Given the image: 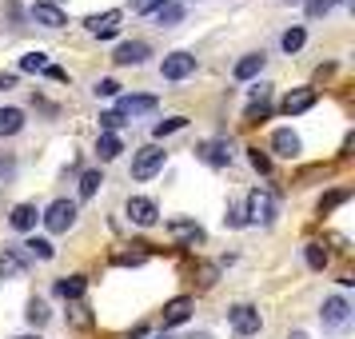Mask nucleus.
Here are the masks:
<instances>
[{"instance_id":"nucleus-35","label":"nucleus","mask_w":355,"mask_h":339,"mask_svg":"<svg viewBox=\"0 0 355 339\" xmlns=\"http://www.w3.org/2000/svg\"><path fill=\"white\" fill-rule=\"evenodd\" d=\"M331 0H307V17H327Z\"/></svg>"},{"instance_id":"nucleus-40","label":"nucleus","mask_w":355,"mask_h":339,"mask_svg":"<svg viewBox=\"0 0 355 339\" xmlns=\"http://www.w3.org/2000/svg\"><path fill=\"white\" fill-rule=\"evenodd\" d=\"M0 88H17V72H8V76H0Z\"/></svg>"},{"instance_id":"nucleus-4","label":"nucleus","mask_w":355,"mask_h":339,"mask_svg":"<svg viewBox=\"0 0 355 339\" xmlns=\"http://www.w3.org/2000/svg\"><path fill=\"white\" fill-rule=\"evenodd\" d=\"M196 72V56L192 52H168L160 64V76L164 80H188Z\"/></svg>"},{"instance_id":"nucleus-25","label":"nucleus","mask_w":355,"mask_h":339,"mask_svg":"<svg viewBox=\"0 0 355 339\" xmlns=\"http://www.w3.org/2000/svg\"><path fill=\"white\" fill-rule=\"evenodd\" d=\"M24 315H28L33 327H44V323H49V304H44V299H28V311H24Z\"/></svg>"},{"instance_id":"nucleus-1","label":"nucleus","mask_w":355,"mask_h":339,"mask_svg":"<svg viewBox=\"0 0 355 339\" xmlns=\"http://www.w3.org/2000/svg\"><path fill=\"white\" fill-rule=\"evenodd\" d=\"M164 160H168V152L156 144L140 148L136 156H132V180H152L156 172H164Z\"/></svg>"},{"instance_id":"nucleus-12","label":"nucleus","mask_w":355,"mask_h":339,"mask_svg":"<svg viewBox=\"0 0 355 339\" xmlns=\"http://www.w3.org/2000/svg\"><path fill=\"white\" fill-rule=\"evenodd\" d=\"M315 100H320V92H315V88H295V92H288V96H284V112L300 116V112H307Z\"/></svg>"},{"instance_id":"nucleus-45","label":"nucleus","mask_w":355,"mask_h":339,"mask_svg":"<svg viewBox=\"0 0 355 339\" xmlns=\"http://www.w3.org/2000/svg\"><path fill=\"white\" fill-rule=\"evenodd\" d=\"M156 339H168V336H156Z\"/></svg>"},{"instance_id":"nucleus-39","label":"nucleus","mask_w":355,"mask_h":339,"mask_svg":"<svg viewBox=\"0 0 355 339\" xmlns=\"http://www.w3.org/2000/svg\"><path fill=\"white\" fill-rule=\"evenodd\" d=\"M224 220H227V224H232V227H240V224H243V211H236V208H227V216H224Z\"/></svg>"},{"instance_id":"nucleus-32","label":"nucleus","mask_w":355,"mask_h":339,"mask_svg":"<svg viewBox=\"0 0 355 339\" xmlns=\"http://www.w3.org/2000/svg\"><path fill=\"white\" fill-rule=\"evenodd\" d=\"M96 96H120V80H112V76L96 80Z\"/></svg>"},{"instance_id":"nucleus-41","label":"nucleus","mask_w":355,"mask_h":339,"mask_svg":"<svg viewBox=\"0 0 355 339\" xmlns=\"http://www.w3.org/2000/svg\"><path fill=\"white\" fill-rule=\"evenodd\" d=\"M36 4H52V8H56V4H60V0H36Z\"/></svg>"},{"instance_id":"nucleus-16","label":"nucleus","mask_w":355,"mask_h":339,"mask_svg":"<svg viewBox=\"0 0 355 339\" xmlns=\"http://www.w3.org/2000/svg\"><path fill=\"white\" fill-rule=\"evenodd\" d=\"M236 80H252V76H259L263 72V52H248L243 60H236Z\"/></svg>"},{"instance_id":"nucleus-29","label":"nucleus","mask_w":355,"mask_h":339,"mask_svg":"<svg viewBox=\"0 0 355 339\" xmlns=\"http://www.w3.org/2000/svg\"><path fill=\"white\" fill-rule=\"evenodd\" d=\"M24 247H28V252H33L36 259H52V256H56V247H52L49 240H36V236H33L28 243H24Z\"/></svg>"},{"instance_id":"nucleus-21","label":"nucleus","mask_w":355,"mask_h":339,"mask_svg":"<svg viewBox=\"0 0 355 339\" xmlns=\"http://www.w3.org/2000/svg\"><path fill=\"white\" fill-rule=\"evenodd\" d=\"M156 20H160L164 28H172V24H180V20H184V8H180L176 0H168V4H160V8H156Z\"/></svg>"},{"instance_id":"nucleus-17","label":"nucleus","mask_w":355,"mask_h":339,"mask_svg":"<svg viewBox=\"0 0 355 339\" xmlns=\"http://www.w3.org/2000/svg\"><path fill=\"white\" fill-rule=\"evenodd\" d=\"M28 17L36 20V24H44V28H60L64 24V12L60 8H52V4H33V12Z\"/></svg>"},{"instance_id":"nucleus-28","label":"nucleus","mask_w":355,"mask_h":339,"mask_svg":"<svg viewBox=\"0 0 355 339\" xmlns=\"http://www.w3.org/2000/svg\"><path fill=\"white\" fill-rule=\"evenodd\" d=\"M100 184H104L100 172H84V176H80V200H92V195L100 192Z\"/></svg>"},{"instance_id":"nucleus-18","label":"nucleus","mask_w":355,"mask_h":339,"mask_svg":"<svg viewBox=\"0 0 355 339\" xmlns=\"http://www.w3.org/2000/svg\"><path fill=\"white\" fill-rule=\"evenodd\" d=\"M272 148L279 152V156H288V160H291V156H300V136H295V132H288V128H279L272 136Z\"/></svg>"},{"instance_id":"nucleus-11","label":"nucleus","mask_w":355,"mask_h":339,"mask_svg":"<svg viewBox=\"0 0 355 339\" xmlns=\"http://www.w3.org/2000/svg\"><path fill=\"white\" fill-rule=\"evenodd\" d=\"M323 323H327V327H343V323L352 320V304H347V299H343V295H331V299H323Z\"/></svg>"},{"instance_id":"nucleus-27","label":"nucleus","mask_w":355,"mask_h":339,"mask_svg":"<svg viewBox=\"0 0 355 339\" xmlns=\"http://www.w3.org/2000/svg\"><path fill=\"white\" fill-rule=\"evenodd\" d=\"M49 68V56L36 49V52H28V56H20V72H44Z\"/></svg>"},{"instance_id":"nucleus-10","label":"nucleus","mask_w":355,"mask_h":339,"mask_svg":"<svg viewBox=\"0 0 355 339\" xmlns=\"http://www.w3.org/2000/svg\"><path fill=\"white\" fill-rule=\"evenodd\" d=\"M120 20H124V17H120V12L112 8V12H96V17H88L84 24H88V33H92V36H100V40H108V36H116V33H120Z\"/></svg>"},{"instance_id":"nucleus-24","label":"nucleus","mask_w":355,"mask_h":339,"mask_svg":"<svg viewBox=\"0 0 355 339\" xmlns=\"http://www.w3.org/2000/svg\"><path fill=\"white\" fill-rule=\"evenodd\" d=\"M56 295H64V299H80V295H84V279H80V275L60 279V284H56Z\"/></svg>"},{"instance_id":"nucleus-33","label":"nucleus","mask_w":355,"mask_h":339,"mask_svg":"<svg viewBox=\"0 0 355 339\" xmlns=\"http://www.w3.org/2000/svg\"><path fill=\"white\" fill-rule=\"evenodd\" d=\"M248 160H252V168H256V172H263V176L272 172V160H268V156H263L259 148H252V156H248Z\"/></svg>"},{"instance_id":"nucleus-14","label":"nucleus","mask_w":355,"mask_h":339,"mask_svg":"<svg viewBox=\"0 0 355 339\" xmlns=\"http://www.w3.org/2000/svg\"><path fill=\"white\" fill-rule=\"evenodd\" d=\"M36 220H40L36 204H17V208H12V216H8V224L17 227V232H33Z\"/></svg>"},{"instance_id":"nucleus-15","label":"nucleus","mask_w":355,"mask_h":339,"mask_svg":"<svg viewBox=\"0 0 355 339\" xmlns=\"http://www.w3.org/2000/svg\"><path fill=\"white\" fill-rule=\"evenodd\" d=\"M188 315H192V299L180 295V299H172V304L164 307V327H176V323H184Z\"/></svg>"},{"instance_id":"nucleus-20","label":"nucleus","mask_w":355,"mask_h":339,"mask_svg":"<svg viewBox=\"0 0 355 339\" xmlns=\"http://www.w3.org/2000/svg\"><path fill=\"white\" fill-rule=\"evenodd\" d=\"M24 128V112L20 108H0V136H17Z\"/></svg>"},{"instance_id":"nucleus-19","label":"nucleus","mask_w":355,"mask_h":339,"mask_svg":"<svg viewBox=\"0 0 355 339\" xmlns=\"http://www.w3.org/2000/svg\"><path fill=\"white\" fill-rule=\"evenodd\" d=\"M120 152H124L120 136H116V132H100V140H96V156L100 160H116Z\"/></svg>"},{"instance_id":"nucleus-3","label":"nucleus","mask_w":355,"mask_h":339,"mask_svg":"<svg viewBox=\"0 0 355 339\" xmlns=\"http://www.w3.org/2000/svg\"><path fill=\"white\" fill-rule=\"evenodd\" d=\"M243 220H252V224H272L275 220V195L268 192V188L248 192V211H243Z\"/></svg>"},{"instance_id":"nucleus-34","label":"nucleus","mask_w":355,"mask_h":339,"mask_svg":"<svg viewBox=\"0 0 355 339\" xmlns=\"http://www.w3.org/2000/svg\"><path fill=\"white\" fill-rule=\"evenodd\" d=\"M120 124H128V120H124V116H116V112H100V128H104V132H116Z\"/></svg>"},{"instance_id":"nucleus-36","label":"nucleus","mask_w":355,"mask_h":339,"mask_svg":"<svg viewBox=\"0 0 355 339\" xmlns=\"http://www.w3.org/2000/svg\"><path fill=\"white\" fill-rule=\"evenodd\" d=\"M160 4H168V0H132V8H136V12H156Z\"/></svg>"},{"instance_id":"nucleus-42","label":"nucleus","mask_w":355,"mask_h":339,"mask_svg":"<svg viewBox=\"0 0 355 339\" xmlns=\"http://www.w3.org/2000/svg\"><path fill=\"white\" fill-rule=\"evenodd\" d=\"M291 339H307V336H304V331H295V336H291Z\"/></svg>"},{"instance_id":"nucleus-13","label":"nucleus","mask_w":355,"mask_h":339,"mask_svg":"<svg viewBox=\"0 0 355 339\" xmlns=\"http://www.w3.org/2000/svg\"><path fill=\"white\" fill-rule=\"evenodd\" d=\"M24 268H28V263H24L20 252H12V247H4V252H0V279H20Z\"/></svg>"},{"instance_id":"nucleus-5","label":"nucleus","mask_w":355,"mask_h":339,"mask_svg":"<svg viewBox=\"0 0 355 339\" xmlns=\"http://www.w3.org/2000/svg\"><path fill=\"white\" fill-rule=\"evenodd\" d=\"M124 211H128L132 224H140V227H152L156 220H160V208H156V200H148V195H132Z\"/></svg>"},{"instance_id":"nucleus-43","label":"nucleus","mask_w":355,"mask_h":339,"mask_svg":"<svg viewBox=\"0 0 355 339\" xmlns=\"http://www.w3.org/2000/svg\"><path fill=\"white\" fill-rule=\"evenodd\" d=\"M17 339H40V336H17Z\"/></svg>"},{"instance_id":"nucleus-8","label":"nucleus","mask_w":355,"mask_h":339,"mask_svg":"<svg viewBox=\"0 0 355 339\" xmlns=\"http://www.w3.org/2000/svg\"><path fill=\"white\" fill-rule=\"evenodd\" d=\"M196 156L204 164H211V168H224V164H232V144L227 140H208V144L196 148Z\"/></svg>"},{"instance_id":"nucleus-44","label":"nucleus","mask_w":355,"mask_h":339,"mask_svg":"<svg viewBox=\"0 0 355 339\" xmlns=\"http://www.w3.org/2000/svg\"><path fill=\"white\" fill-rule=\"evenodd\" d=\"M288 4H300V0H288Z\"/></svg>"},{"instance_id":"nucleus-30","label":"nucleus","mask_w":355,"mask_h":339,"mask_svg":"<svg viewBox=\"0 0 355 339\" xmlns=\"http://www.w3.org/2000/svg\"><path fill=\"white\" fill-rule=\"evenodd\" d=\"M184 124H188V120H184V116H172V120H160V124H156V136H172V132H180L184 128Z\"/></svg>"},{"instance_id":"nucleus-23","label":"nucleus","mask_w":355,"mask_h":339,"mask_svg":"<svg viewBox=\"0 0 355 339\" xmlns=\"http://www.w3.org/2000/svg\"><path fill=\"white\" fill-rule=\"evenodd\" d=\"M304 259H307V268H311V272H323V268H327V252H323L320 243H307Z\"/></svg>"},{"instance_id":"nucleus-9","label":"nucleus","mask_w":355,"mask_h":339,"mask_svg":"<svg viewBox=\"0 0 355 339\" xmlns=\"http://www.w3.org/2000/svg\"><path fill=\"white\" fill-rule=\"evenodd\" d=\"M156 108V96H116V116H124V120H132V116H144Z\"/></svg>"},{"instance_id":"nucleus-38","label":"nucleus","mask_w":355,"mask_h":339,"mask_svg":"<svg viewBox=\"0 0 355 339\" xmlns=\"http://www.w3.org/2000/svg\"><path fill=\"white\" fill-rule=\"evenodd\" d=\"M263 116H268V104H252L248 108V120H263Z\"/></svg>"},{"instance_id":"nucleus-7","label":"nucleus","mask_w":355,"mask_h":339,"mask_svg":"<svg viewBox=\"0 0 355 339\" xmlns=\"http://www.w3.org/2000/svg\"><path fill=\"white\" fill-rule=\"evenodd\" d=\"M148 56H152V52H148L144 40H124V44H120V49L112 52V60H116L120 68H136V64H144Z\"/></svg>"},{"instance_id":"nucleus-22","label":"nucleus","mask_w":355,"mask_h":339,"mask_svg":"<svg viewBox=\"0 0 355 339\" xmlns=\"http://www.w3.org/2000/svg\"><path fill=\"white\" fill-rule=\"evenodd\" d=\"M304 40H307L304 28H288V33L279 36V49H284V52L291 56V52H300V49H304Z\"/></svg>"},{"instance_id":"nucleus-6","label":"nucleus","mask_w":355,"mask_h":339,"mask_svg":"<svg viewBox=\"0 0 355 339\" xmlns=\"http://www.w3.org/2000/svg\"><path fill=\"white\" fill-rule=\"evenodd\" d=\"M227 320H232V327H236L240 336H256L259 331V311L252 304H236L227 311Z\"/></svg>"},{"instance_id":"nucleus-31","label":"nucleus","mask_w":355,"mask_h":339,"mask_svg":"<svg viewBox=\"0 0 355 339\" xmlns=\"http://www.w3.org/2000/svg\"><path fill=\"white\" fill-rule=\"evenodd\" d=\"M343 200H347V192H343V188H336V192H327V195L320 200V216H323V211H331V208H339Z\"/></svg>"},{"instance_id":"nucleus-2","label":"nucleus","mask_w":355,"mask_h":339,"mask_svg":"<svg viewBox=\"0 0 355 339\" xmlns=\"http://www.w3.org/2000/svg\"><path fill=\"white\" fill-rule=\"evenodd\" d=\"M40 220H44V227H49L52 236H60V232H68V227L76 224V204L72 200H52L49 208L40 211Z\"/></svg>"},{"instance_id":"nucleus-37","label":"nucleus","mask_w":355,"mask_h":339,"mask_svg":"<svg viewBox=\"0 0 355 339\" xmlns=\"http://www.w3.org/2000/svg\"><path fill=\"white\" fill-rule=\"evenodd\" d=\"M44 72H49V80H56V84H64V80H68V72H64V68H56V64H49Z\"/></svg>"},{"instance_id":"nucleus-26","label":"nucleus","mask_w":355,"mask_h":339,"mask_svg":"<svg viewBox=\"0 0 355 339\" xmlns=\"http://www.w3.org/2000/svg\"><path fill=\"white\" fill-rule=\"evenodd\" d=\"M172 236H176V240H192V243L204 240V232L196 224H188V220H176V224H172Z\"/></svg>"}]
</instances>
